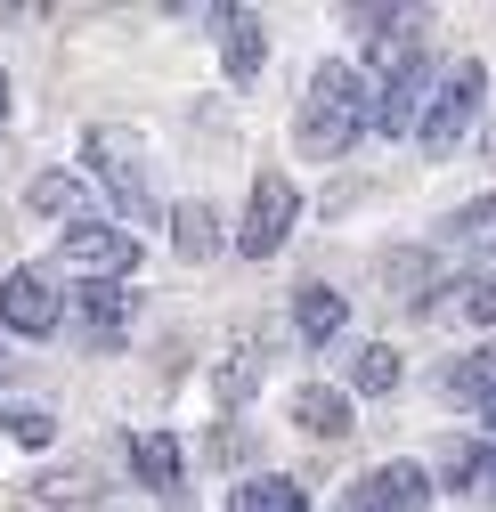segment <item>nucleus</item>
Returning a JSON list of instances; mask_svg holds the SVG:
<instances>
[{
  "mask_svg": "<svg viewBox=\"0 0 496 512\" xmlns=\"http://www.w3.org/2000/svg\"><path fill=\"white\" fill-rule=\"evenodd\" d=\"M431 496H440V480H431L423 464H375V472H358L334 512H423Z\"/></svg>",
  "mask_w": 496,
  "mask_h": 512,
  "instance_id": "6",
  "label": "nucleus"
},
{
  "mask_svg": "<svg viewBox=\"0 0 496 512\" xmlns=\"http://www.w3.org/2000/svg\"><path fill=\"white\" fill-rule=\"evenodd\" d=\"M0 431L25 439V447H49V439H57V423H49L41 407H0Z\"/></svg>",
  "mask_w": 496,
  "mask_h": 512,
  "instance_id": "24",
  "label": "nucleus"
},
{
  "mask_svg": "<svg viewBox=\"0 0 496 512\" xmlns=\"http://www.w3.org/2000/svg\"><path fill=\"white\" fill-rule=\"evenodd\" d=\"M131 480L155 488V496H179V488H188V464H179V439H171V431H131Z\"/></svg>",
  "mask_w": 496,
  "mask_h": 512,
  "instance_id": "12",
  "label": "nucleus"
},
{
  "mask_svg": "<svg viewBox=\"0 0 496 512\" xmlns=\"http://www.w3.org/2000/svg\"><path fill=\"white\" fill-rule=\"evenodd\" d=\"M440 244L472 252V261H496V196H472V204H456V212L440 220Z\"/></svg>",
  "mask_w": 496,
  "mask_h": 512,
  "instance_id": "16",
  "label": "nucleus"
},
{
  "mask_svg": "<svg viewBox=\"0 0 496 512\" xmlns=\"http://www.w3.org/2000/svg\"><path fill=\"white\" fill-rule=\"evenodd\" d=\"M33 496H41V504H90V496H98V472H41Z\"/></svg>",
  "mask_w": 496,
  "mask_h": 512,
  "instance_id": "23",
  "label": "nucleus"
},
{
  "mask_svg": "<svg viewBox=\"0 0 496 512\" xmlns=\"http://www.w3.org/2000/svg\"><path fill=\"white\" fill-rule=\"evenodd\" d=\"M350 399L334 391V382H301L293 391V431H309V439H350Z\"/></svg>",
  "mask_w": 496,
  "mask_h": 512,
  "instance_id": "13",
  "label": "nucleus"
},
{
  "mask_svg": "<svg viewBox=\"0 0 496 512\" xmlns=\"http://www.w3.org/2000/svg\"><path fill=\"white\" fill-rule=\"evenodd\" d=\"M383 285H391L399 301H423V293H431V252H423V244L391 252V269H383Z\"/></svg>",
  "mask_w": 496,
  "mask_h": 512,
  "instance_id": "21",
  "label": "nucleus"
},
{
  "mask_svg": "<svg viewBox=\"0 0 496 512\" xmlns=\"http://www.w3.org/2000/svg\"><path fill=\"white\" fill-rule=\"evenodd\" d=\"M480 106H488V74H480V66H456V74H440V82H431V106H423V122H415L423 155H456V147L472 139Z\"/></svg>",
  "mask_w": 496,
  "mask_h": 512,
  "instance_id": "3",
  "label": "nucleus"
},
{
  "mask_svg": "<svg viewBox=\"0 0 496 512\" xmlns=\"http://www.w3.org/2000/svg\"><path fill=\"white\" fill-rule=\"evenodd\" d=\"M423 106H431V66L415 57V66L383 74V90H375V131H383V139H407L415 122H423Z\"/></svg>",
  "mask_w": 496,
  "mask_h": 512,
  "instance_id": "9",
  "label": "nucleus"
},
{
  "mask_svg": "<svg viewBox=\"0 0 496 512\" xmlns=\"http://www.w3.org/2000/svg\"><path fill=\"white\" fill-rule=\"evenodd\" d=\"M350 391H358V399L399 391V350H391V342H366V350H358V366H350Z\"/></svg>",
  "mask_w": 496,
  "mask_h": 512,
  "instance_id": "19",
  "label": "nucleus"
},
{
  "mask_svg": "<svg viewBox=\"0 0 496 512\" xmlns=\"http://www.w3.org/2000/svg\"><path fill=\"white\" fill-rule=\"evenodd\" d=\"M440 391H448L456 407H496V342L448 358V366H440Z\"/></svg>",
  "mask_w": 496,
  "mask_h": 512,
  "instance_id": "15",
  "label": "nucleus"
},
{
  "mask_svg": "<svg viewBox=\"0 0 496 512\" xmlns=\"http://www.w3.org/2000/svg\"><path fill=\"white\" fill-rule=\"evenodd\" d=\"M456 317H464L472 334H488V326H496V269H480V277L456 293Z\"/></svg>",
  "mask_w": 496,
  "mask_h": 512,
  "instance_id": "22",
  "label": "nucleus"
},
{
  "mask_svg": "<svg viewBox=\"0 0 496 512\" xmlns=\"http://www.w3.org/2000/svg\"><path fill=\"white\" fill-rule=\"evenodd\" d=\"M66 309L90 350H122V334H131V285H74Z\"/></svg>",
  "mask_w": 496,
  "mask_h": 512,
  "instance_id": "8",
  "label": "nucleus"
},
{
  "mask_svg": "<svg viewBox=\"0 0 496 512\" xmlns=\"http://www.w3.org/2000/svg\"><path fill=\"white\" fill-rule=\"evenodd\" d=\"M82 204H90V179H82V171H41V179L25 187V212H41V220H57V228L90 220Z\"/></svg>",
  "mask_w": 496,
  "mask_h": 512,
  "instance_id": "14",
  "label": "nucleus"
},
{
  "mask_svg": "<svg viewBox=\"0 0 496 512\" xmlns=\"http://www.w3.org/2000/svg\"><path fill=\"white\" fill-rule=\"evenodd\" d=\"M82 179H98L106 187V204L122 212V228H147V220H163V196H155V171H147V155H139V139L131 131H82Z\"/></svg>",
  "mask_w": 496,
  "mask_h": 512,
  "instance_id": "2",
  "label": "nucleus"
},
{
  "mask_svg": "<svg viewBox=\"0 0 496 512\" xmlns=\"http://www.w3.org/2000/svg\"><path fill=\"white\" fill-rule=\"evenodd\" d=\"M57 317H66V293H57L41 269H9V277H0V334H17V342H49V334H57Z\"/></svg>",
  "mask_w": 496,
  "mask_h": 512,
  "instance_id": "7",
  "label": "nucleus"
},
{
  "mask_svg": "<svg viewBox=\"0 0 496 512\" xmlns=\"http://www.w3.org/2000/svg\"><path fill=\"white\" fill-rule=\"evenodd\" d=\"M171 236H179V252H188V261H212V252H220L212 204H179V212H171Z\"/></svg>",
  "mask_w": 496,
  "mask_h": 512,
  "instance_id": "20",
  "label": "nucleus"
},
{
  "mask_svg": "<svg viewBox=\"0 0 496 512\" xmlns=\"http://www.w3.org/2000/svg\"><path fill=\"white\" fill-rule=\"evenodd\" d=\"M57 261L82 269V285H131L139 269V236L122 220H74L66 236H57Z\"/></svg>",
  "mask_w": 496,
  "mask_h": 512,
  "instance_id": "4",
  "label": "nucleus"
},
{
  "mask_svg": "<svg viewBox=\"0 0 496 512\" xmlns=\"http://www.w3.org/2000/svg\"><path fill=\"white\" fill-rule=\"evenodd\" d=\"M0 366H9V358H0Z\"/></svg>",
  "mask_w": 496,
  "mask_h": 512,
  "instance_id": "28",
  "label": "nucleus"
},
{
  "mask_svg": "<svg viewBox=\"0 0 496 512\" xmlns=\"http://www.w3.org/2000/svg\"><path fill=\"white\" fill-rule=\"evenodd\" d=\"M228 512H309V496H301V480H285V472H253V480L228 488Z\"/></svg>",
  "mask_w": 496,
  "mask_h": 512,
  "instance_id": "18",
  "label": "nucleus"
},
{
  "mask_svg": "<svg viewBox=\"0 0 496 512\" xmlns=\"http://www.w3.org/2000/svg\"><path fill=\"white\" fill-rule=\"evenodd\" d=\"M253 391H261V342H228V350H220V366H212V399L236 415Z\"/></svg>",
  "mask_w": 496,
  "mask_h": 512,
  "instance_id": "17",
  "label": "nucleus"
},
{
  "mask_svg": "<svg viewBox=\"0 0 496 512\" xmlns=\"http://www.w3.org/2000/svg\"><path fill=\"white\" fill-rule=\"evenodd\" d=\"M342 326H350V301H342L334 285H301V293H293V342H301V350H334Z\"/></svg>",
  "mask_w": 496,
  "mask_h": 512,
  "instance_id": "10",
  "label": "nucleus"
},
{
  "mask_svg": "<svg viewBox=\"0 0 496 512\" xmlns=\"http://www.w3.org/2000/svg\"><path fill=\"white\" fill-rule=\"evenodd\" d=\"M480 155H488V163H496V122H488V147H480Z\"/></svg>",
  "mask_w": 496,
  "mask_h": 512,
  "instance_id": "26",
  "label": "nucleus"
},
{
  "mask_svg": "<svg viewBox=\"0 0 496 512\" xmlns=\"http://www.w3.org/2000/svg\"><path fill=\"white\" fill-rule=\"evenodd\" d=\"M293 220H301L293 179L285 171H261L253 179V204H244V228H236V252H244V261H277L285 236H293Z\"/></svg>",
  "mask_w": 496,
  "mask_h": 512,
  "instance_id": "5",
  "label": "nucleus"
},
{
  "mask_svg": "<svg viewBox=\"0 0 496 512\" xmlns=\"http://www.w3.org/2000/svg\"><path fill=\"white\" fill-rule=\"evenodd\" d=\"M0 122H9V74H0Z\"/></svg>",
  "mask_w": 496,
  "mask_h": 512,
  "instance_id": "25",
  "label": "nucleus"
},
{
  "mask_svg": "<svg viewBox=\"0 0 496 512\" xmlns=\"http://www.w3.org/2000/svg\"><path fill=\"white\" fill-rule=\"evenodd\" d=\"M366 131H375V90H366V74L350 66V57H326V66L309 74V90H301L293 147L318 155V163H342Z\"/></svg>",
  "mask_w": 496,
  "mask_h": 512,
  "instance_id": "1",
  "label": "nucleus"
},
{
  "mask_svg": "<svg viewBox=\"0 0 496 512\" xmlns=\"http://www.w3.org/2000/svg\"><path fill=\"white\" fill-rule=\"evenodd\" d=\"M480 423H488V439H496V407H480Z\"/></svg>",
  "mask_w": 496,
  "mask_h": 512,
  "instance_id": "27",
  "label": "nucleus"
},
{
  "mask_svg": "<svg viewBox=\"0 0 496 512\" xmlns=\"http://www.w3.org/2000/svg\"><path fill=\"white\" fill-rule=\"evenodd\" d=\"M212 33H220V66H228V82L244 90V82H253L261 74V17L253 9H212Z\"/></svg>",
  "mask_w": 496,
  "mask_h": 512,
  "instance_id": "11",
  "label": "nucleus"
}]
</instances>
